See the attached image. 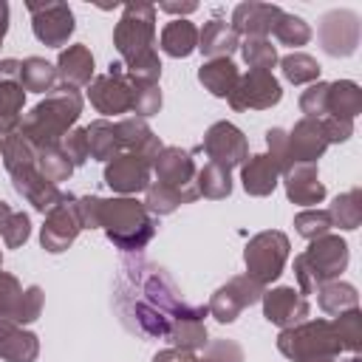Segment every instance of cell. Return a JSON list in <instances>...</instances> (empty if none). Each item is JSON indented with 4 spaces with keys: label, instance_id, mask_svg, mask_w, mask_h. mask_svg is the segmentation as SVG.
<instances>
[{
    "label": "cell",
    "instance_id": "20",
    "mask_svg": "<svg viewBox=\"0 0 362 362\" xmlns=\"http://www.w3.org/2000/svg\"><path fill=\"white\" fill-rule=\"evenodd\" d=\"M283 187H286V198L305 209L322 204L325 198V184L320 181L317 164H291L283 173Z\"/></svg>",
    "mask_w": 362,
    "mask_h": 362
},
{
    "label": "cell",
    "instance_id": "23",
    "mask_svg": "<svg viewBox=\"0 0 362 362\" xmlns=\"http://www.w3.org/2000/svg\"><path fill=\"white\" fill-rule=\"evenodd\" d=\"M328 150L325 133L320 119H300L291 130H288V153H291V164H317V158H322V153Z\"/></svg>",
    "mask_w": 362,
    "mask_h": 362
},
{
    "label": "cell",
    "instance_id": "15",
    "mask_svg": "<svg viewBox=\"0 0 362 362\" xmlns=\"http://www.w3.org/2000/svg\"><path fill=\"white\" fill-rule=\"evenodd\" d=\"M153 164L139 153H119L105 164V184L119 195H136L150 187Z\"/></svg>",
    "mask_w": 362,
    "mask_h": 362
},
{
    "label": "cell",
    "instance_id": "6",
    "mask_svg": "<svg viewBox=\"0 0 362 362\" xmlns=\"http://www.w3.org/2000/svg\"><path fill=\"white\" fill-rule=\"evenodd\" d=\"M277 351L297 362V359H305V356H339L342 354V345L337 339V331L331 325V320H303L291 328H283L277 334Z\"/></svg>",
    "mask_w": 362,
    "mask_h": 362
},
{
    "label": "cell",
    "instance_id": "26",
    "mask_svg": "<svg viewBox=\"0 0 362 362\" xmlns=\"http://www.w3.org/2000/svg\"><path fill=\"white\" fill-rule=\"evenodd\" d=\"M240 184H243L246 195H252V198H266V195H272L274 187L280 184V170H277V164H274L266 153L249 156V158L240 164Z\"/></svg>",
    "mask_w": 362,
    "mask_h": 362
},
{
    "label": "cell",
    "instance_id": "46",
    "mask_svg": "<svg viewBox=\"0 0 362 362\" xmlns=\"http://www.w3.org/2000/svg\"><path fill=\"white\" fill-rule=\"evenodd\" d=\"M266 147H269V158L277 164V170H280V175L291 167V153H288V130H283V127H269L266 130Z\"/></svg>",
    "mask_w": 362,
    "mask_h": 362
},
{
    "label": "cell",
    "instance_id": "3",
    "mask_svg": "<svg viewBox=\"0 0 362 362\" xmlns=\"http://www.w3.org/2000/svg\"><path fill=\"white\" fill-rule=\"evenodd\" d=\"M156 6L127 3L113 28V45L122 57V65L130 79L158 82L161 59L156 51Z\"/></svg>",
    "mask_w": 362,
    "mask_h": 362
},
{
    "label": "cell",
    "instance_id": "52",
    "mask_svg": "<svg viewBox=\"0 0 362 362\" xmlns=\"http://www.w3.org/2000/svg\"><path fill=\"white\" fill-rule=\"evenodd\" d=\"M322 124V133H325V141L328 144H342L354 136V122L351 119H339V116H322L320 119Z\"/></svg>",
    "mask_w": 362,
    "mask_h": 362
},
{
    "label": "cell",
    "instance_id": "57",
    "mask_svg": "<svg viewBox=\"0 0 362 362\" xmlns=\"http://www.w3.org/2000/svg\"><path fill=\"white\" fill-rule=\"evenodd\" d=\"M8 133H14V130H8V127L0 122V147H3V141H6V136H8Z\"/></svg>",
    "mask_w": 362,
    "mask_h": 362
},
{
    "label": "cell",
    "instance_id": "43",
    "mask_svg": "<svg viewBox=\"0 0 362 362\" xmlns=\"http://www.w3.org/2000/svg\"><path fill=\"white\" fill-rule=\"evenodd\" d=\"M37 170L59 187V181H68L74 175V164L68 161V156L62 153V147H42L37 150Z\"/></svg>",
    "mask_w": 362,
    "mask_h": 362
},
{
    "label": "cell",
    "instance_id": "30",
    "mask_svg": "<svg viewBox=\"0 0 362 362\" xmlns=\"http://www.w3.org/2000/svg\"><path fill=\"white\" fill-rule=\"evenodd\" d=\"M362 113V88L354 79H337L328 82L325 93V116H339V119H356Z\"/></svg>",
    "mask_w": 362,
    "mask_h": 362
},
{
    "label": "cell",
    "instance_id": "4",
    "mask_svg": "<svg viewBox=\"0 0 362 362\" xmlns=\"http://www.w3.org/2000/svg\"><path fill=\"white\" fill-rule=\"evenodd\" d=\"M82 113V93L68 85H57L51 93H45L42 102H37L17 124V133L34 144V150L42 147H59L68 130L76 127Z\"/></svg>",
    "mask_w": 362,
    "mask_h": 362
},
{
    "label": "cell",
    "instance_id": "9",
    "mask_svg": "<svg viewBox=\"0 0 362 362\" xmlns=\"http://www.w3.org/2000/svg\"><path fill=\"white\" fill-rule=\"evenodd\" d=\"M25 8L31 11V31L34 37L48 45V48H59L68 42V37L74 34L76 23H74V11L68 3L59 0H45V3H34L28 0Z\"/></svg>",
    "mask_w": 362,
    "mask_h": 362
},
{
    "label": "cell",
    "instance_id": "29",
    "mask_svg": "<svg viewBox=\"0 0 362 362\" xmlns=\"http://www.w3.org/2000/svg\"><path fill=\"white\" fill-rule=\"evenodd\" d=\"M240 79V71L232 59L226 57H218V59H206L201 68H198V82L204 85V90H209L212 96L218 99H229V93L235 90Z\"/></svg>",
    "mask_w": 362,
    "mask_h": 362
},
{
    "label": "cell",
    "instance_id": "22",
    "mask_svg": "<svg viewBox=\"0 0 362 362\" xmlns=\"http://www.w3.org/2000/svg\"><path fill=\"white\" fill-rule=\"evenodd\" d=\"M116 136H119V147L122 153H139L141 158H147L150 164L156 161V156L161 153V139L153 133V127L139 119V116H124L119 122H113Z\"/></svg>",
    "mask_w": 362,
    "mask_h": 362
},
{
    "label": "cell",
    "instance_id": "17",
    "mask_svg": "<svg viewBox=\"0 0 362 362\" xmlns=\"http://www.w3.org/2000/svg\"><path fill=\"white\" fill-rule=\"evenodd\" d=\"M260 303H263V317L272 325H277L280 331L283 328H291V325H297L303 320H308V311H311L308 297L300 294L294 286L269 288V291H263Z\"/></svg>",
    "mask_w": 362,
    "mask_h": 362
},
{
    "label": "cell",
    "instance_id": "55",
    "mask_svg": "<svg viewBox=\"0 0 362 362\" xmlns=\"http://www.w3.org/2000/svg\"><path fill=\"white\" fill-rule=\"evenodd\" d=\"M8 31V3L0 0V45H3V37Z\"/></svg>",
    "mask_w": 362,
    "mask_h": 362
},
{
    "label": "cell",
    "instance_id": "35",
    "mask_svg": "<svg viewBox=\"0 0 362 362\" xmlns=\"http://www.w3.org/2000/svg\"><path fill=\"white\" fill-rule=\"evenodd\" d=\"M167 339L173 342V348H181V351H204L206 342H209V331L204 325V320L198 317H181L170 325V334Z\"/></svg>",
    "mask_w": 362,
    "mask_h": 362
},
{
    "label": "cell",
    "instance_id": "42",
    "mask_svg": "<svg viewBox=\"0 0 362 362\" xmlns=\"http://www.w3.org/2000/svg\"><path fill=\"white\" fill-rule=\"evenodd\" d=\"M334 331H337V339L342 345V351H351V354H359L362 348V311L359 308H351V311H342L331 320Z\"/></svg>",
    "mask_w": 362,
    "mask_h": 362
},
{
    "label": "cell",
    "instance_id": "12",
    "mask_svg": "<svg viewBox=\"0 0 362 362\" xmlns=\"http://www.w3.org/2000/svg\"><path fill=\"white\" fill-rule=\"evenodd\" d=\"M201 150L206 153V158L223 170H235L240 167L246 158H249V141L243 136L240 127H235L232 122H215L209 124V130L204 133V141H201Z\"/></svg>",
    "mask_w": 362,
    "mask_h": 362
},
{
    "label": "cell",
    "instance_id": "45",
    "mask_svg": "<svg viewBox=\"0 0 362 362\" xmlns=\"http://www.w3.org/2000/svg\"><path fill=\"white\" fill-rule=\"evenodd\" d=\"M294 229H297L305 240H317V238L328 235V232L334 229V223H331L328 209L311 206V209H303V212L294 215Z\"/></svg>",
    "mask_w": 362,
    "mask_h": 362
},
{
    "label": "cell",
    "instance_id": "1",
    "mask_svg": "<svg viewBox=\"0 0 362 362\" xmlns=\"http://www.w3.org/2000/svg\"><path fill=\"white\" fill-rule=\"evenodd\" d=\"M113 305L124 328L147 339L167 337L170 325L181 317H209L206 305L181 297V288L164 266L144 260L139 255L122 257L113 286Z\"/></svg>",
    "mask_w": 362,
    "mask_h": 362
},
{
    "label": "cell",
    "instance_id": "33",
    "mask_svg": "<svg viewBox=\"0 0 362 362\" xmlns=\"http://www.w3.org/2000/svg\"><path fill=\"white\" fill-rule=\"evenodd\" d=\"M20 85L25 93H51L57 88V65H51L45 57H25L20 62Z\"/></svg>",
    "mask_w": 362,
    "mask_h": 362
},
{
    "label": "cell",
    "instance_id": "39",
    "mask_svg": "<svg viewBox=\"0 0 362 362\" xmlns=\"http://www.w3.org/2000/svg\"><path fill=\"white\" fill-rule=\"evenodd\" d=\"M280 62V71H283V76L291 82V85H311V82H320V62L311 57V54H305V51H291V54H286L283 59H277Z\"/></svg>",
    "mask_w": 362,
    "mask_h": 362
},
{
    "label": "cell",
    "instance_id": "21",
    "mask_svg": "<svg viewBox=\"0 0 362 362\" xmlns=\"http://www.w3.org/2000/svg\"><path fill=\"white\" fill-rule=\"evenodd\" d=\"M25 88L20 85V59H0V122L8 130H17L23 119Z\"/></svg>",
    "mask_w": 362,
    "mask_h": 362
},
{
    "label": "cell",
    "instance_id": "56",
    "mask_svg": "<svg viewBox=\"0 0 362 362\" xmlns=\"http://www.w3.org/2000/svg\"><path fill=\"white\" fill-rule=\"evenodd\" d=\"M297 362H339V356H328V354H322V356H305V359H297Z\"/></svg>",
    "mask_w": 362,
    "mask_h": 362
},
{
    "label": "cell",
    "instance_id": "8",
    "mask_svg": "<svg viewBox=\"0 0 362 362\" xmlns=\"http://www.w3.org/2000/svg\"><path fill=\"white\" fill-rule=\"evenodd\" d=\"M266 286H260L257 280H252L249 274H235L229 277L223 286L215 288V294L209 297L206 308H209V317H215L218 322H235L249 305L260 303Z\"/></svg>",
    "mask_w": 362,
    "mask_h": 362
},
{
    "label": "cell",
    "instance_id": "50",
    "mask_svg": "<svg viewBox=\"0 0 362 362\" xmlns=\"http://www.w3.org/2000/svg\"><path fill=\"white\" fill-rule=\"evenodd\" d=\"M325 93H328V82H311L300 93V110L305 113V119H322L325 116Z\"/></svg>",
    "mask_w": 362,
    "mask_h": 362
},
{
    "label": "cell",
    "instance_id": "28",
    "mask_svg": "<svg viewBox=\"0 0 362 362\" xmlns=\"http://www.w3.org/2000/svg\"><path fill=\"white\" fill-rule=\"evenodd\" d=\"M198 195V187H189V189H178V187H170V184H158V181H150V187L144 189V206L153 218H161V215H173L178 206L184 204H192Z\"/></svg>",
    "mask_w": 362,
    "mask_h": 362
},
{
    "label": "cell",
    "instance_id": "32",
    "mask_svg": "<svg viewBox=\"0 0 362 362\" xmlns=\"http://www.w3.org/2000/svg\"><path fill=\"white\" fill-rule=\"evenodd\" d=\"M317 305L331 317H337L342 311H351V308H359L356 286H351L345 280H328L317 288Z\"/></svg>",
    "mask_w": 362,
    "mask_h": 362
},
{
    "label": "cell",
    "instance_id": "54",
    "mask_svg": "<svg viewBox=\"0 0 362 362\" xmlns=\"http://www.w3.org/2000/svg\"><path fill=\"white\" fill-rule=\"evenodd\" d=\"M158 8L167 14H178V20H184V14L198 11V3H158Z\"/></svg>",
    "mask_w": 362,
    "mask_h": 362
},
{
    "label": "cell",
    "instance_id": "10",
    "mask_svg": "<svg viewBox=\"0 0 362 362\" xmlns=\"http://www.w3.org/2000/svg\"><path fill=\"white\" fill-rule=\"evenodd\" d=\"M79 232H82V221L76 212V195L62 192L59 204L51 212H45V221L40 229V243L45 252L59 255L79 238Z\"/></svg>",
    "mask_w": 362,
    "mask_h": 362
},
{
    "label": "cell",
    "instance_id": "36",
    "mask_svg": "<svg viewBox=\"0 0 362 362\" xmlns=\"http://www.w3.org/2000/svg\"><path fill=\"white\" fill-rule=\"evenodd\" d=\"M0 238L8 249H20L31 238V218L8 201H0Z\"/></svg>",
    "mask_w": 362,
    "mask_h": 362
},
{
    "label": "cell",
    "instance_id": "51",
    "mask_svg": "<svg viewBox=\"0 0 362 362\" xmlns=\"http://www.w3.org/2000/svg\"><path fill=\"white\" fill-rule=\"evenodd\" d=\"M206 362H243V348L235 339H209L204 348Z\"/></svg>",
    "mask_w": 362,
    "mask_h": 362
},
{
    "label": "cell",
    "instance_id": "38",
    "mask_svg": "<svg viewBox=\"0 0 362 362\" xmlns=\"http://www.w3.org/2000/svg\"><path fill=\"white\" fill-rule=\"evenodd\" d=\"M195 187H198V195L201 198L221 201V198H229V192H232V175H229V170L206 161L204 167H198Z\"/></svg>",
    "mask_w": 362,
    "mask_h": 362
},
{
    "label": "cell",
    "instance_id": "53",
    "mask_svg": "<svg viewBox=\"0 0 362 362\" xmlns=\"http://www.w3.org/2000/svg\"><path fill=\"white\" fill-rule=\"evenodd\" d=\"M153 362H206L204 356L192 354V351H181V348H164L153 356Z\"/></svg>",
    "mask_w": 362,
    "mask_h": 362
},
{
    "label": "cell",
    "instance_id": "19",
    "mask_svg": "<svg viewBox=\"0 0 362 362\" xmlns=\"http://www.w3.org/2000/svg\"><path fill=\"white\" fill-rule=\"evenodd\" d=\"M283 8L274 6V3H257V0H249V3H238L232 8V31L238 37H269L274 23L280 20Z\"/></svg>",
    "mask_w": 362,
    "mask_h": 362
},
{
    "label": "cell",
    "instance_id": "14",
    "mask_svg": "<svg viewBox=\"0 0 362 362\" xmlns=\"http://www.w3.org/2000/svg\"><path fill=\"white\" fill-rule=\"evenodd\" d=\"M283 99V88L272 71H246L240 74L235 90L229 93L232 110H269Z\"/></svg>",
    "mask_w": 362,
    "mask_h": 362
},
{
    "label": "cell",
    "instance_id": "5",
    "mask_svg": "<svg viewBox=\"0 0 362 362\" xmlns=\"http://www.w3.org/2000/svg\"><path fill=\"white\" fill-rule=\"evenodd\" d=\"M351 252L345 238L339 235H322L308 243L303 255L294 257V277H297V291L300 294H317V288L328 280H339V274L348 269Z\"/></svg>",
    "mask_w": 362,
    "mask_h": 362
},
{
    "label": "cell",
    "instance_id": "44",
    "mask_svg": "<svg viewBox=\"0 0 362 362\" xmlns=\"http://www.w3.org/2000/svg\"><path fill=\"white\" fill-rule=\"evenodd\" d=\"M272 34L277 37V42L291 45V48H300V45H305V42L311 40V25H308L303 17L283 11V14H280V20L274 23Z\"/></svg>",
    "mask_w": 362,
    "mask_h": 362
},
{
    "label": "cell",
    "instance_id": "7",
    "mask_svg": "<svg viewBox=\"0 0 362 362\" xmlns=\"http://www.w3.org/2000/svg\"><path fill=\"white\" fill-rule=\"evenodd\" d=\"M288 235L280 229H266L249 238L246 249H243V263H246V274L252 280H257L260 286H269L272 280H277L286 269L288 260Z\"/></svg>",
    "mask_w": 362,
    "mask_h": 362
},
{
    "label": "cell",
    "instance_id": "24",
    "mask_svg": "<svg viewBox=\"0 0 362 362\" xmlns=\"http://www.w3.org/2000/svg\"><path fill=\"white\" fill-rule=\"evenodd\" d=\"M93 68H96L93 65V54L82 42H74V45L62 48L59 57H57V79L62 85H68V88H76V90L90 85Z\"/></svg>",
    "mask_w": 362,
    "mask_h": 362
},
{
    "label": "cell",
    "instance_id": "34",
    "mask_svg": "<svg viewBox=\"0 0 362 362\" xmlns=\"http://www.w3.org/2000/svg\"><path fill=\"white\" fill-rule=\"evenodd\" d=\"M85 133H88L90 158H96V161H105V164H107L110 158H116V156L122 153L113 122H107V119H93V122L85 127Z\"/></svg>",
    "mask_w": 362,
    "mask_h": 362
},
{
    "label": "cell",
    "instance_id": "31",
    "mask_svg": "<svg viewBox=\"0 0 362 362\" xmlns=\"http://www.w3.org/2000/svg\"><path fill=\"white\" fill-rule=\"evenodd\" d=\"M161 51L167 57H175V59H184L189 57L192 51H198V28L195 23H189L187 17L184 20H170L164 28H161Z\"/></svg>",
    "mask_w": 362,
    "mask_h": 362
},
{
    "label": "cell",
    "instance_id": "49",
    "mask_svg": "<svg viewBox=\"0 0 362 362\" xmlns=\"http://www.w3.org/2000/svg\"><path fill=\"white\" fill-rule=\"evenodd\" d=\"M20 297H23V286L14 274L3 272V263H0V317H14L17 305H20Z\"/></svg>",
    "mask_w": 362,
    "mask_h": 362
},
{
    "label": "cell",
    "instance_id": "2",
    "mask_svg": "<svg viewBox=\"0 0 362 362\" xmlns=\"http://www.w3.org/2000/svg\"><path fill=\"white\" fill-rule=\"evenodd\" d=\"M76 212L82 229H105L107 240L127 255H139L156 235V218L147 212L141 201L130 195H82L76 198Z\"/></svg>",
    "mask_w": 362,
    "mask_h": 362
},
{
    "label": "cell",
    "instance_id": "41",
    "mask_svg": "<svg viewBox=\"0 0 362 362\" xmlns=\"http://www.w3.org/2000/svg\"><path fill=\"white\" fill-rule=\"evenodd\" d=\"M130 79V76H127ZM164 105V96H161V88L158 82H139V79H130V110L139 116V119H147V116H156Z\"/></svg>",
    "mask_w": 362,
    "mask_h": 362
},
{
    "label": "cell",
    "instance_id": "47",
    "mask_svg": "<svg viewBox=\"0 0 362 362\" xmlns=\"http://www.w3.org/2000/svg\"><path fill=\"white\" fill-rule=\"evenodd\" d=\"M59 147H62V153L68 156V161L74 164V170L82 167V164L90 158V147H88V133H85V127L68 130L65 139L59 141Z\"/></svg>",
    "mask_w": 362,
    "mask_h": 362
},
{
    "label": "cell",
    "instance_id": "58",
    "mask_svg": "<svg viewBox=\"0 0 362 362\" xmlns=\"http://www.w3.org/2000/svg\"><path fill=\"white\" fill-rule=\"evenodd\" d=\"M348 362H362V359H359V354H354V356H351Z\"/></svg>",
    "mask_w": 362,
    "mask_h": 362
},
{
    "label": "cell",
    "instance_id": "11",
    "mask_svg": "<svg viewBox=\"0 0 362 362\" xmlns=\"http://www.w3.org/2000/svg\"><path fill=\"white\" fill-rule=\"evenodd\" d=\"M88 99L102 116H122L130 110V79L127 71L119 62L107 65V74L93 76L88 85Z\"/></svg>",
    "mask_w": 362,
    "mask_h": 362
},
{
    "label": "cell",
    "instance_id": "37",
    "mask_svg": "<svg viewBox=\"0 0 362 362\" xmlns=\"http://www.w3.org/2000/svg\"><path fill=\"white\" fill-rule=\"evenodd\" d=\"M328 215H331L334 226H339L345 232H354L362 223V189L354 187V189L337 195L334 204L328 206Z\"/></svg>",
    "mask_w": 362,
    "mask_h": 362
},
{
    "label": "cell",
    "instance_id": "48",
    "mask_svg": "<svg viewBox=\"0 0 362 362\" xmlns=\"http://www.w3.org/2000/svg\"><path fill=\"white\" fill-rule=\"evenodd\" d=\"M42 303H45V294H42V288L40 286H28V288H23V297H20V305H17V311H14V322H20V325H28V322H34L40 314H42Z\"/></svg>",
    "mask_w": 362,
    "mask_h": 362
},
{
    "label": "cell",
    "instance_id": "40",
    "mask_svg": "<svg viewBox=\"0 0 362 362\" xmlns=\"http://www.w3.org/2000/svg\"><path fill=\"white\" fill-rule=\"evenodd\" d=\"M243 62L249 65V71H272L277 65V48L272 45L269 37H243L238 45Z\"/></svg>",
    "mask_w": 362,
    "mask_h": 362
},
{
    "label": "cell",
    "instance_id": "16",
    "mask_svg": "<svg viewBox=\"0 0 362 362\" xmlns=\"http://www.w3.org/2000/svg\"><path fill=\"white\" fill-rule=\"evenodd\" d=\"M8 175H11V187H14V192L17 195H23L37 212H51L57 204H59V198H62V189L57 187V184H51L40 170H37V158L34 161H28V164H20V167H14V170H8Z\"/></svg>",
    "mask_w": 362,
    "mask_h": 362
},
{
    "label": "cell",
    "instance_id": "27",
    "mask_svg": "<svg viewBox=\"0 0 362 362\" xmlns=\"http://www.w3.org/2000/svg\"><path fill=\"white\" fill-rule=\"evenodd\" d=\"M238 45H240V37L232 31L229 23H223L218 17H212L209 23H204V28H198V51L206 59H218V57L232 59Z\"/></svg>",
    "mask_w": 362,
    "mask_h": 362
},
{
    "label": "cell",
    "instance_id": "13",
    "mask_svg": "<svg viewBox=\"0 0 362 362\" xmlns=\"http://www.w3.org/2000/svg\"><path fill=\"white\" fill-rule=\"evenodd\" d=\"M320 45L328 57H351L359 45V14L351 8H331L320 17Z\"/></svg>",
    "mask_w": 362,
    "mask_h": 362
},
{
    "label": "cell",
    "instance_id": "59",
    "mask_svg": "<svg viewBox=\"0 0 362 362\" xmlns=\"http://www.w3.org/2000/svg\"><path fill=\"white\" fill-rule=\"evenodd\" d=\"M0 263H3V252H0Z\"/></svg>",
    "mask_w": 362,
    "mask_h": 362
},
{
    "label": "cell",
    "instance_id": "25",
    "mask_svg": "<svg viewBox=\"0 0 362 362\" xmlns=\"http://www.w3.org/2000/svg\"><path fill=\"white\" fill-rule=\"evenodd\" d=\"M40 356L37 334L25 331L20 322L0 317V359L6 362H34Z\"/></svg>",
    "mask_w": 362,
    "mask_h": 362
},
{
    "label": "cell",
    "instance_id": "18",
    "mask_svg": "<svg viewBox=\"0 0 362 362\" xmlns=\"http://www.w3.org/2000/svg\"><path fill=\"white\" fill-rule=\"evenodd\" d=\"M153 173H156V181L158 184L189 189V187H195L198 167H195V158H192L189 150H181L175 144H164L161 153L153 161Z\"/></svg>",
    "mask_w": 362,
    "mask_h": 362
}]
</instances>
